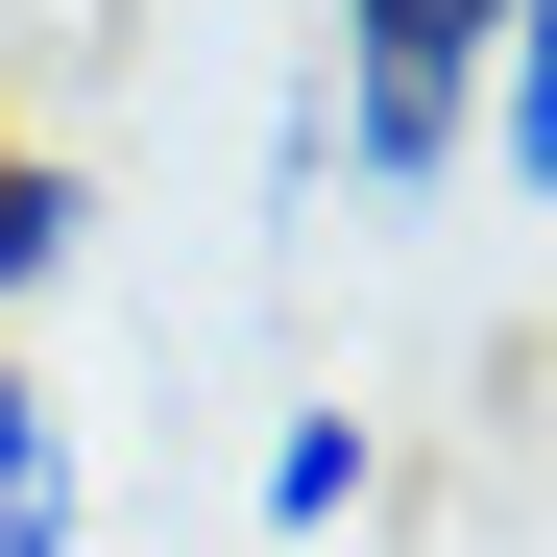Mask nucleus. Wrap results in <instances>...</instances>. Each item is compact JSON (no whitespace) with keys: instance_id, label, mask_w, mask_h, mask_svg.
Returning a JSON list of instances; mask_svg holds the SVG:
<instances>
[{"instance_id":"nucleus-1","label":"nucleus","mask_w":557,"mask_h":557,"mask_svg":"<svg viewBox=\"0 0 557 557\" xmlns=\"http://www.w3.org/2000/svg\"><path fill=\"white\" fill-rule=\"evenodd\" d=\"M485 25L509 0H339L315 25V146H339V195H460V98H485Z\"/></svg>"},{"instance_id":"nucleus-4","label":"nucleus","mask_w":557,"mask_h":557,"mask_svg":"<svg viewBox=\"0 0 557 557\" xmlns=\"http://www.w3.org/2000/svg\"><path fill=\"white\" fill-rule=\"evenodd\" d=\"M460 170H485L509 219H557V0L485 25V98H460Z\"/></svg>"},{"instance_id":"nucleus-2","label":"nucleus","mask_w":557,"mask_h":557,"mask_svg":"<svg viewBox=\"0 0 557 557\" xmlns=\"http://www.w3.org/2000/svg\"><path fill=\"white\" fill-rule=\"evenodd\" d=\"M243 509H267V557H339L363 509H388V412H339V388L267 412V485H243Z\"/></svg>"},{"instance_id":"nucleus-3","label":"nucleus","mask_w":557,"mask_h":557,"mask_svg":"<svg viewBox=\"0 0 557 557\" xmlns=\"http://www.w3.org/2000/svg\"><path fill=\"white\" fill-rule=\"evenodd\" d=\"M73 533H98V436H73V388L0 339V557H73Z\"/></svg>"},{"instance_id":"nucleus-5","label":"nucleus","mask_w":557,"mask_h":557,"mask_svg":"<svg viewBox=\"0 0 557 557\" xmlns=\"http://www.w3.org/2000/svg\"><path fill=\"white\" fill-rule=\"evenodd\" d=\"M73 267H98V195H73V170H49L25 122H0V339H25V315L73 292Z\"/></svg>"}]
</instances>
